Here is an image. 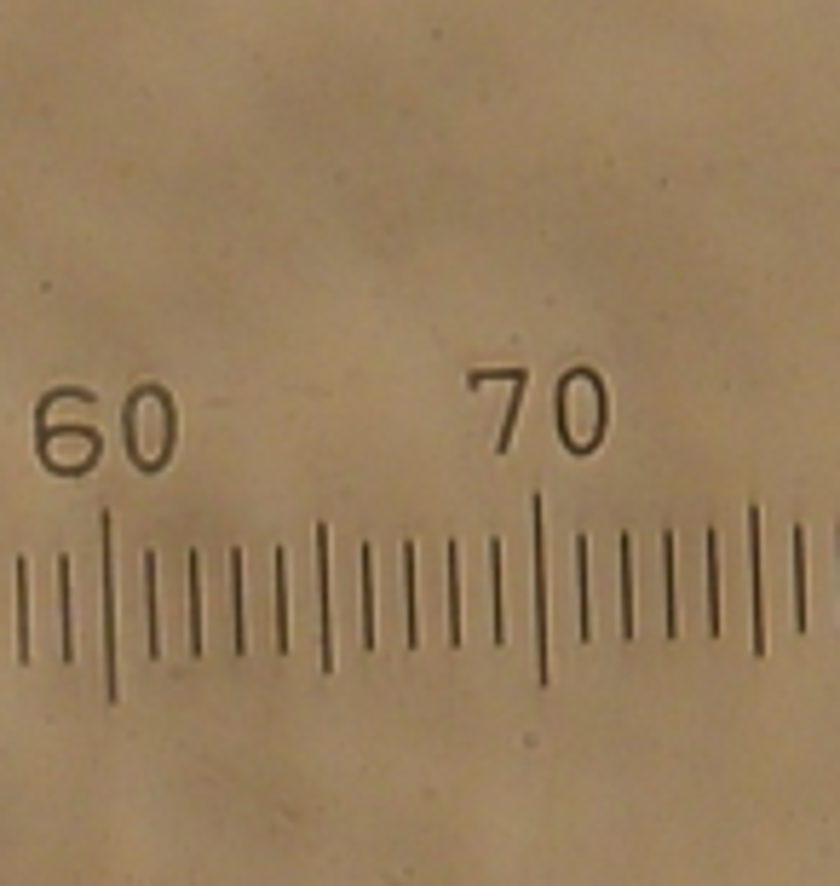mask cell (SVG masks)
<instances>
[{
  "label": "cell",
  "mask_w": 840,
  "mask_h": 886,
  "mask_svg": "<svg viewBox=\"0 0 840 886\" xmlns=\"http://www.w3.org/2000/svg\"><path fill=\"white\" fill-rule=\"evenodd\" d=\"M794 633H806V530L794 524Z\"/></svg>",
  "instance_id": "3957f363"
},
{
  "label": "cell",
  "mask_w": 840,
  "mask_h": 886,
  "mask_svg": "<svg viewBox=\"0 0 840 886\" xmlns=\"http://www.w3.org/2000/svg\"><path fill=\"white\" fill-rule=\"evenodd\" d=\"M190 651L202 656V559H190Z\"/></svg>",
  "instance_id": "8992f818"
},
{
  "label": "cell",
  "mask_w": 840,
  "mask_h": 886,
  "mask_svg": "<svg viewBox=\"0 0 840 886\" xmlns=\"http://www.w3.org/2000/svg\"><path fill=\"white\" fill-rule=\"evenodd\" d=\"M104 674H110V697H116L121 679H116V541H110V518H104Z\"/></svg>",
  "instance_id": "6da1fadb"
},
{
  "label": "cell",
  "mask_w": 840,
  "mask_h": 886,
  "mask_svg": "<svg viewBox=\"0 0 840 886\" xmlns=\"http://www.w3.org/2000/svg\"><path fill=\"white\" fill-rule=\"evenodd\" d=\"M277 645L294 651V633H288V559L277 553Z\"/></svg>",
  "instance_id": "52a82bcc"
},
{
  "label": "cell",
  "mask_w": 840,
  "mask_h": 886,
  "mask_svg": "<svg viewBox=\"0 0 840 886\" xmlns=\"http://www.w3.org/2000/svg\"><path fill=\"white\" fill-rule=\"evenodd\" d=\"M58 616H64V662L75 656V616H70V559H58Z\"/></svg>",
  "instance_id": "5b68a950"
},
{
  "label": "cell",
  "mask_w": 840,
  "mask_h": 886,
  "mask_svg": "<svg viewBox=\"0 0 840 886\" xmlns=\"http://www.w3.org/2000/svg\"><path fill=\"white\" fill-rule=\"evenodd\" d=\"M702 564H708V633H720V541L714 536H708Z\"/></svg>",
  "instance_id": "277c9868"
},
{
  "label": "cell",
  "mask_w": 840,
  "mask_h": 886,
  "mask_svg": "<svg viewBox=\"0 0 840 886\" xmlns=\"http://www.w3.org/2000/svg\"><path fill=\"white\" fill-rule=\"evenodd\" d=\"M748 599H754V656L766 651V599H760V507H748Z\"/></svg>",
  "instance_id": "7a4b0ae2"
},
{
  "label": "cell",
  "mask_w": 840,
  "mask_h": 886,
  "mask_svg": "<svg viewBox=\"0 0 840 886\" xmlns=\"http://www.w3.org/2000/svg\"><path fill=\"white\" fill-rule=\"evenodd\" d=\"M835 553H840V541H835Z\"/></svg>",
  "instance_id": "30bf717a"
},
{
  "label": "cell",
  "mask_w": 840,
  "mask_h": 886,
  "mask_svg": "<svg viewBox=\"0 0 840 886\" xmlns=\"http://www.w3.org/2000/svg\"><path fill=\"white\" fill-rule=\"evenodd\" d=\"M231 593H236V656L248 651V610H242V553H231Z\"/></svg>",
  "instance_id": "9c48e42d"
},
{
  "label": "cell",
  "mask_w": 840,
  "mask_h": 886,
  "mask_svg": "<svg viewBox=\"0 0 840 886\" xmlns=\"http://www.w3.org/2000/svg\"><path fill=\"white\" fill-rule=\"evenodd\" d=\"M18 662H29V570L18 564Z\"/></svg>",
  "instance_id": "ba28073f"
}]
</instances>
